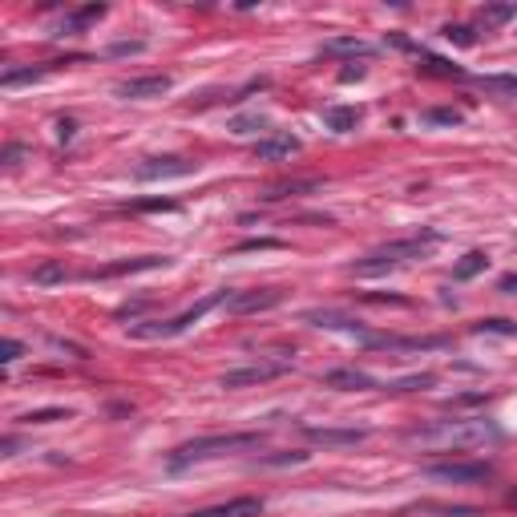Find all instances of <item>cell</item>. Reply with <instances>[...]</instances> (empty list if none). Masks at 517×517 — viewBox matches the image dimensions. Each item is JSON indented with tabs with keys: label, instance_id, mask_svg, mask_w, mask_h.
Wrapping results in <instances>:
<instances>
[{
	"label": "cell",
	"instance_id": "cell-34",
	"mask_svg": "<svg viewBox=\"0 0 517 517\" xmlns=\"http://www.w3.org/2000/svg\"><path fill=\"white\" fill-rule=\"evenodd\" d=\"M509 505H517V489H513V493H509Z\"/></svg>",
	"mask_w": 517,
	"mask_h": 517
},
{
	"label": "cell",
	"instance_id": "cell-18",
	"mask_svg": "<svg viewBox=\"0 0 517 517\" xmlns=\"http://www.w3.org/2000/svg\"><path fill=\"white\" fill-rule=\"evenodd\" d=\"M485 267H489V255H485V251H469V255L453 267V279H473V275L485 271Z\"/></svg>",
	"mask_w": 517,
	"mask_h": 517
},
{
	"label": "cell",
	"instance_id": "cell-8",
	"mask_svg": "<svg viewBox=\"0 0 517 517\" xmlns=\"http://www.w3.org/2000/svg\"><path fill=\"white\" fill-rule=\"evenodd\" d=\"M364 344L380 348V352H429V348H445L449 340L445 336H429V340H421V336H368Z\"/></svg>",
	"mask_w": 517,
	"mask_h": 517
},
{
	"label": "cell",
	"instance_id": "cell-11",
	"mask_svg": "<svg viewBox=\"0 0 517 517\" xmlns=\"http://www.w3.org/2000/svg\"><path fill=\"white\" fill-rule=\"evenodd\" d=\"M259 513H263L259 497H235L227 505H211V509H198V513H186V517H259Z\"/></svg>",
	"mask_w": 517,
	"mask_h": 517
},
{
	"label": "cell",
	"instance_id": "cell-3",
	"mask_svg": "<svg viewBox=\"0 0 517 517\" xmlns=\"http://www.w3.org/2000/svg\"><path fill=\"white\" fill-rule=\"evenodd\" d=\"M263 445V433H219V437H194L186 445H178L166 461L170 473L194 465V461H211V457H223V453H243V449H259Z\"/></svg>",
	"mask_w": 517,
	"mask_h": 517
},
{
	"label": "cell",
	"instance_id": "cell-6",
	"mask_svg": "<svg viewBox=\"0 0 517 517\" xmlns=\"http://www.w3.org/2000/svg\"><path fill=\"white\" fill-rule=\"evenodd\" d=\"M198 170V162H190V158H146L138 170H134V178L138 182H162V178H186V174H194Z\"/></svg>",
	"mask_w": 517,
	"mask_h": 517
},
{
	"label": "cell",
	"instance_id": "cell-32",
	"mask_svg": "<svg viewBox=\"0 0 517 517\" xmlns=\"http://www.w3.org/2000/svg\"><path fill=\"white\" fill-rule=\"evenodd\" d=\"M142 49H146L142 41H122V45H114L110 53H114V57H126V53H142Z\"/></svg>",
	"mask_w": 517,
	"mask_h": 517
},
{
	"label": "cell",
	"instance_id": "cell-2",
	"mask_svg": "<svg viewBox=\"0 0 517 517\" xmlns=\"http://www.w3.org/2000/svg\"><path fill=\"white\" fill-rule=\"evenodd\" d=\"M441 243V235L437 231H417V235H404V239H392V243H384V247H376V251H368L356 267H352V275H360V279H372V275H388V271H396V267H404V263H412V259H421V255H429L433 247Z\"/></svg>",
	"mask_w": 517,
	"mask_h": 517
},
{
	"label": "cell",
	"instance_id": "cell-10",
	"mask_svg": "<svg viewBox=\"0 0 517 517\" xmlns=\"http://www.w3.org/2000/svg\"><path fill=\"white\" fill-rule=\"evenodd\" d=\"M283 295L275 291V287H263V291H239V295H231L227 299V312H235V316H247V312H267V307H275Z\"/></svg>",
	"mask_w": 517,
	"mask_h": 517
},
{
	"label": "cell",
	"instance_id": "cell-26",
	"mask_svg": "<svg viewBox=\"0 0 517 517\" xmlns=\"http://www.w3.org/2000/svg\"><path fill=\"white\" fill-rule=\"evenodd\" d=\"M263 126H267V118H263V114H255V118H239L231 130H235V134H255V130H263Z\"/></svg>",
	"mask_w": 517,
	"mask_h": 517
},
{
	"label": "cell",
	"instance_id": "cell-22",
	"mask_svg": "<svg viewBox=\"0 0 517 517\" xmlns=\"http://www.w3.org/2000/svg\"><path fill=\"white\" fill-rule=\"evenodd\" d=\"M29 425H49V421H69V408H45V412H29V417H21Z\"/></svg>",
	"mask_w": 517,
	"mask_h": 517
},
{
	"label": "cell",
	"instance_id": "cell-9",
	"mask_svg": "<svg viewBox=\"0 0 517 517\" xmlns=\"http://www.w3.org/2000/svg\"><path fill=\"white\" fill-rule=\"evenodd\" d=\"M170 77L166 73H150V77H130L118 85V97H130V101H146V97H162L170 93Z\"/></svg>",
	"mask_w": 517,
	"mask_h": 517
},
{
	"label": "cell",
	"instance_id": "cell-25",
	"mask_svg": "<svg viewBox=\"0 0 517 517\" xmlns=\"http://www.w3.org/2000/svg\"><path fill=\"white\" fill-rule=\"evenodd\" d=\"M445 41H457V45H473L477 37H473V29H465V25H449V29H445Z\"/></svg>",
	"mask_w": 517,
	"mask_h": 517
},
{
	"label": "cell",
	"instance_id": "cell-24",
	"mask_svg": "<svg viewBox=\"0 0 517 517\" xmlns=\"http://www.w3.org/2000/svg\"><path fill=\"white\" fill-rule=\"evenodd\" d=\"M316 182H283V186H271L263 198H283V194H299V190H312Z\"/></svg>",
	"mask_w": 517,
	"mask_h": 517
},
{
	"label": "cell",
	"instance_id": "cell-15",
	"mask_svg": "<svg viewBox=\"0 0 517 517\" xmlns=\"http://www.w3.org/2000/svg\"><path fill=\"white\" fill-rule=\"evenodd\" d=\"M303 437L316 441V445H360L368 437V429H316V425H307Z\"/></svg>",
	"mask_w": 517,
	"mask_h": 517
},
{
	"label": "cell",
	"instance_id": "cell-1",
	"mask_svg": "<svg viewBox=\"0 0 517 517\" xmlns=\"http://www.w3.org/2000/svg\"><path fill=\"white\" fill-rule=\"evenodd\" d=\"M404 441L429 453H477V449H493L501 441V429L481 417H457V421H433L425 429H412Z\"/></svg>",
	"mask_w": 517,
	"mask_h": 517
},
{
	"label": "cell",
	"instance_id": "cell-23",
	"mask_svg": "<svg viewBox=\"0 0 517 517\" xmlns=\"http://www.w3.org/2000/svg\"><path fill=\"white\" fill-rule=\"evenodd\" d=\"M477 332H497V336H517V324H509V320H481V324H477Z\"/></svg>",
	"mask_w": 517,
	"mask_h": 517
},
{
	"label": "cell",
	"instance_id": "cell-28",
	"mask_svg": "<svg viewBox=\"0 0 517 517\" xmlns=\"http://www.w3.org/2000/svg\"><path fill=\"white\" fill-rule=\"evenodd\" d=\"M271 247H279V239H247L235 251H271Z\"/></svg>",
	"mask_w": 517,
	"mask_h": 517
},
{
	"label": "cell",
	"instance_id": "cell-4",
	"mask_svg": "<svg viewBox=\"0 0 517 517\" xmlns=\"http://www.w3.org/2000/svg\"><path fill=\"white\" fill-rule=\"evenodd\" d=\"M227 291H215V295H206V299H198L194 307H186V312H178L174 320H162V324H134L130 328V336L134 340H174V336H182L186 328H194L202 316H211L215 307H227Z\"/></svg>",
	"mask_w": 517,
	"mask_h": 517
},
{
	"label": "cell",
	"instance_id": "cell-19",
	"mask_svg": "<svg viewBox=\"0 0 517 517\" xmlns=\"http://www.w3.org/2000/svg\"><path fill=\"white\" fill-rule=\"evenodd\" d=\"M513 13H517L513 5H493V9H481V13H477V21H481V25H485V33H489V29L505 25V21L513 17Z\"/></svg>",
	"mask_w": 517,
	"mask_h": 517
},
{
	"label": "cell",
	"instance_id": "cell-20",
	"mask_svg": "<svg viewBox=\"0 0 517 517\" xmlns=\"http://www.w3.org/2000/svg\"><path fill=\"white\" fill-rule=\"evenodd\" d=\"M324 53H372V45H364L360 37H336L324 45Z\"/></svg>",
	"mask_w": 517,
	"mask_h": 517
},
{
	"label": "cell",
	"instance_id": "cell-14",
	"mask_svg": "<svg viewBox=\"0 0 517 517\" xmlns=\"http://www.w3.org/2000/svg\"><path fill=\"white\" fill-rule=\"evenodd\" d=\"M170 259L166 255H142V259H130V263H114V267H101V271H89V279H114V275H138V271H154V267H166Z\"/></svg>",
	"mask_w": 517,
	"mask_h": 517
},
{
	"label": "cell",
	"instance_id": "cell-5",
	"mask_svg": "<svg viewBox=\"0 0 517 517\" xmlns=\"http://www.w3.org/2000/svg\"><path fill=\"white\" fill-rule=\"evenodd\" d=\"M287 368H291V360H259V364H247V368L227 372L219 384H223V388H251V384H267V380L283 376Z\"/></svg>",
	"mask_w": 517,
	"mask_h": 517
},
{
	"label": "cell",
	"instance_id": "cell-33",
	"mask_svg": "<svg viewBox=\"0 0 517 517\" xmlns=\"http://www.w3.org/2000/svg\"><path fill=\"white\" fill-rule=\"evenodd\" d=\"M21 154H25V146H17V142H13V146L5 150V166H17V162H21Z\"/></svg>",
	"mask_w": 517,
	"mask_h": 517
},
{
	"label": "cell",
	"instance_id": "cell-17",
	"mask_svg": "<svg viewBox=\"0 0 517 517\" xmlns=\"http://www.w3.org/2000/svg\"><path fill=\"white\" fill-rule=\"evenodd\" d=\"M324 122H328L336 134H348V130L360 126V110H356V106H328V110H324Z\"/></svg>",
	"mask_w": 517,
	"mask_h": 517
},
{
	"label": "cell",
	"instance_id": "cell-12",
	"mask_svg": "<svg viewBox=\"0 0 517 517\" xmlns=\"http://www.w3.org/2000/svg\"><path fill=\"white\" fill-rule=\"evenodd\" d=\"M299 138L295 134H271V138H263V142H255V158H263V162H279V158H291V154H299Z\"/></svg>",
	"mask_w": 517,
	"mask_h": 517
},
{
	"label": "cell",
	"instance_id": "cell-27",
	"mask_svg": "<svg viewBox=\"0 0 517 517\" xmlns=\"http://www.w3.org/2000/svg\"><path fill=\"white\" fill-rule=\"evenodd\" d=\"M425 122H441V126H457V122H461V114H457V110H429V114H425Z\"/></svg>",
	"mask_w": 517,
	"mask_h": 517
},
{
	"label": "cell",
	"instance_id": "cell-13",
	"mask_svg": "<svg viewBox=\"0 0 517 517\" xmlns=\"http://www.w3.org/2000/svg\"><path fill=\"white\" fill-rule=\"evenodd\" d=\"M324 384H328V388H344V392H368V388H380V380H376V376H368V372H360V368H336V372H328V376H324Z\"/></svg>",
	"mask_w": 517,
	"mask_h": 517
},
{
	"label": "cell",
	"instance_id": "cell-21",
	"mask_svg": "<svg viewBox=\"0 0 517 517\" xmlns=\"http://www.w3.org/2000/svg\"><path fill=\"white\" fill-rule=\"evenodd\" d=\"M61 279H65V267H61V263H41V267L33 271V283H41V287L61 283Z\"/></svg>",
	"mask_w": 517,
	"mask_h": 517
},
{
	"label": "cell",
	"instance_id": "cell-30",
	"mask_svg": "<svg viewBox=\"0 0 517 517\" xmlns=\"http://www.w3.org/2000/svg\"><path fill=\"white\" fill-rule=\"evenodd\" d=\"M178 202H166V198H154V202H134V211H174Z\"/></svg>",
	"mask_w": 517,
	"mask_h": 517
},
{
	"label": "cell",
	"instance_id": "cell-31",
	"mask_svg": "<svg viewBox=\"0 0 517 517\" xmlns=\"http://www.w3.org/2000/svg\"><path fill=\"white\" fill-rule=\"evenodd\" d=\"M21 352H25V344H21V340H5V356H0V360L13 364V360H21Z\"/></svg>",
	"mask_w": 517,
	"mask_h": 517
},
{
	"label": "cell",
	"instance_id": "cell-29",
	"mask_svg": "<svg viewBox=\"0 0 517 517\" xmlns=\"http://www.w3.org/2000/svg\"><path fill=\"white\" fill-rule=\"evenodd\" d=\"M489 89H501V93H517V77H485Z\"/></svg>",
	"mask_w": 517,
	"mask_h": 517
},
{
	"label": "cell",
	"instance_id": "cell-16",
	"mask_svg": "<svg viewBox=\"0 0 517 517\" xmlns=\"http://www.w3.org/2000/svg\"><path fill=\"white\" fill-rule=\"evenodd\" d=\"M61 65H69V61H45V65H37V69H5L0 85L13 89V85H25V81H41L45 73H53V69H61Z\"/></svg>",
	"mask_w": 517,
	"mask_h": 517
},
{
	"label": "cell",
	"instance_id": "cell-7",
	"mask_svg": "<svg viewBox=\"0 0 517 517\" xmlns=\"http://www.w3.org/2000/svg\"><path fill=\"white\" fill-rule=\"evenodd\" d=\"M429 473L441 477V481L473 485V481H489L493 477V465H485V461H449V465H433Z\"/></svg>",
	"mask_w": 517,
	"mask_h": 517
}]
</instances>
